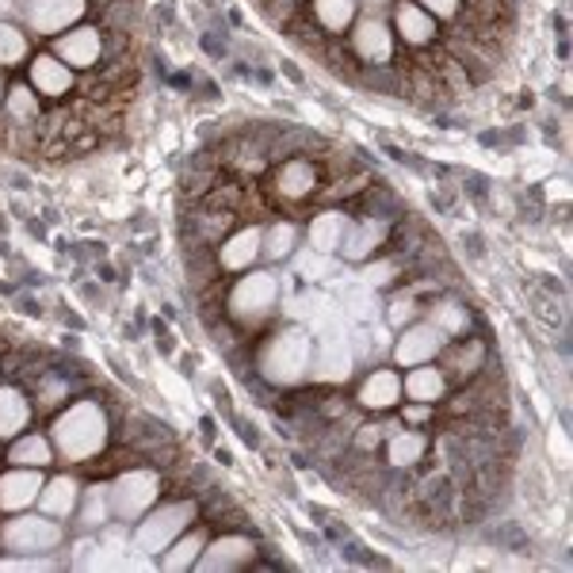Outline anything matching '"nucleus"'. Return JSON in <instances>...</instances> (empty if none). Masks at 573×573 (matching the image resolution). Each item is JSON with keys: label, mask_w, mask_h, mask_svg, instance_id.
<instances>
[{"label": "nucleus", "mask_w": 573, "mask_h": 573, "mask_svg": "<svg viewBox=\"0 0 573 573\" xmlns=\"http://www.w3.org/2000/svg\"><path fill=\"white\" fill-rule=\"evenodd\" d=\"M420 9H425L428 16L451 20V16H459V0H420Z\"/></svg>", "instance_id": "58836bf2"}, {"label": "nucleus", "mask_w": 573, "mask_h": 573, "mask_svg": "<svg viewBox=\"0 0 573 573\" xmlns=\"http://www.w3.org/2000/svg\"><path fill=\"white\" fill-rule=\"evenodd\" d=\"M425 321L432 329H440L448 341H459V337L471 333V314H466V306H459L455 298H440V303H432Z\"/></svg>", "instance_id": "a878e982"}, {"label": "nucleus", "mask_w": 573, "mask_h": 573, "mask_svg": "<svg viewBox=\"0 0 573 573\" xmlns=\"http://www.w3.org/2000/svg\"><path fill=\"white\" fill-rule=\"evenodd\" d=\"M486 359H489V349L478 337H459L451 349L443 344V375H448V382H455V387H466V382L478 379Z\"/></svg>", "instance_id": "6e6552de"}, {"label": "nucleus", "mask_w": 573, "mask_h": 573, "mask_svg": "<svg viewBox=\"0 0 573 573\" xmlns=\"http://www.w3.org/2000/svg\"><path fill=\"white\" fill-rule=\"evenodd\" d=\"M65 398H70V382L62 379V371H42L35 379V402L42 410H58V405H65Z\"/></svg>", "instance_id": "2f4dec72"}, {"label": "nucleus", "mask_w": 573, "mask_h": 573, "mask_svg": "<svg viewBox=\"0 0 573 573\" xmlns=\"http://www.w3.org/2000/svg\"><path fill=\"white\" fill-rule=\"evenodd\" d=\"M4 115L20 126L39 123V100H35L32 85H12L9 93H4Z\"/></svg>", "instance_id": "c85d7f7f"}, {"label": "nucleus", "mask_w": 573, "mask_h": 573, "mask_svg": "<svg viewBox=\"0 0 573 573\" xmlns=\"http://www.w3.org/2000/svg\"><path fill=\"white\" fill-rule=\"evenodd\" d=\"M417 314H420V306H417V295L413 291H398L394 298L387 303V321L390 326H410V321H417Z\"/></svg>", "instance_id": "f704fd0d"}, {"label": "nucleus", "mask_w": 573, "mask_h": 573, "mask_svg": "<svg viewBox=\"0 0 573 573\" xmlns=\"http://www.w3.org/2000/svg\"><path fill=\"white\" fill-rule=\"evenodd\" d=\"M27 54L24 32H16L12 24H0V65H20Z\"/></svg>", "instance_id": "72a5a7b5"}, {"label": "nucleus", "mask_w": 573, "mask_h": 573, "mask_svg": "<svg viewBox=\"0 0 573 573\" xmlns=\"http://www.w3.org/2000/svg\"><path fill=\"white\" fill-rule=\"evenodd\" d=\"M32 85H35V93L62 100V96L73 93V70L58 54H39L32 62Z\"/></svg>", "instance_id": "f3484780"}, {"label": "nucleus", "mask_w": 573, "mask_h": 573, "mask_svg": "<svg viewBox=\"0 0 573 573\" xmlns=\"http://www.w3.org/2000/svg\"><path fill=\"white\" fill-rule=\"evenodd\" d=\"M428 417H432V405H428V402H413L410 410L402 413L405 425H425Z\"/></svg>", "instance_id": "ea45409f"}, {"label": "nucleus", "mask_w": 573, "mask_h": 573, "mask_svg": "<svg viewBox=\"0 0 573 573\" xmlns=\"http://www.w3.org/2000/svg\"><path fill=\"white\" fill-rule=\"evenodd\" d=\"M260 245H264L260 225H245V230H237V233L225 237L222 253H218V264H222L225 271H245L248 264L260 256Z\"/></svg>", "instance_id": "6ab92c4d"}, {"label": "nucleus", "mask_w": 573, "mask_h": 573, "mask_svg": "<svg viewBox=\"0 0 573 573\" xmlns=\"http://www.w3.org/2000/svg\"><path fill=\"white\" fill-rule=\"evenodd\" d=\"M42 471L39 466H16V471L0 474V512H24L39 501L42 493Z\"/></svg>", "instance_id": "f8f14e48"}, {"label": "nucleus", "mask_w": 573, "mask_h": 573, "mask_svg": "<svg viewBox=\"0 0 573 573\" xmlns=\"http://www.w3.org/2000/svg\"><path fill=\"white\" fill-rule=\"evenodd\" d=\"M318 184H321L318 164L306 161V157H295V161H286L283 169L276 172L271 192H276L283 203H306L310 195H318Z\"/></svg>", "instance_id": "9d476101"}, {"label": "nucleus", "mask_w": 573, "mask_h": 573, "mask_svg": "<svg viewBox=\"0 0 573 573\" xmlns=\"http://www.w3.org/2000/svg\"><path fill=\"white\" fill-rule=\"evenodd\" d=\"M295 245H298V225L295 222H276L268 233H264L260 253L268 256V260H286V256H295Z\"/></svg>", "instance_id": "7c9ffc66"}, {"label": "nucleus", "mask_w": 573, "mask_h": 573, "mask_svg": "<svg viewBox=\"0 0 573 573\" xmlns=\"http://www.w3.org/2000/svg\"><path fill=\"white\" fill-rule=\"evenodd\" d=\"M4 93H9V88H4V81H0V100H4Z\"/></svg>", "instance_id": "a19ab883"}, {"label": "nucleus", "mask_w": 573, "mask_h": 573, "mask_svg": "<svg viewBox=\"0 0 573 573\" xmlns=\"http://www.w3.org/2000/svg\"><path fill=\"white\" fill-rule=\"evenodd\" d=\"M352 54L367 65H390L394 58V32L379 16H364L352 32Z\"/></svg>", "instance_id": "1a4fd4ad"}, {"label": "nucleus", "mask_w": 573, "mask_h": 573, "mask_svg": "<svg viewBox=\"0 0 573 573\" xmlns=\"http://www.w3.org/2000/svg\"><path fill=\"white\" fill-rule=\"evenodd\" d=\"M344 230H349V215H344V210H321L310 222V248L314 253L333 256L337 248H341Z\"/></svg>", "instance_id": "393cba45"}, {"label": "nucleus", "mask_w": 573, "mask_h": 573, "mask_svg": "<svg viewBox=\"0 0 573 573\" xmlns=\"http://www.w3.org/2000/svg\"><path fill=\"white\" fill-rule=\"evenodd\" d=\"M375 4H379V0H375Z\"/></svg>", "instance_id": "79ce46f5"}, {"label": "nucleus", "mask_w": 573, "mask_h": 573, "mask_svg": "<svg viewBox=\"0 0 573 573\" xmlns=\"http://www.w3.org/2000/svg\"><path fill=\"white\" fill-rule=\"evenodd\" d=\"M279 303V279L271 271H253V276L237 279L225 298V314H230L233 326L241 329H256L276 314Z\"/></svg>", "instance_id": "20e7f679"}, {"label": "nucleus", "mask_w": 573, "mask_h": 573, "mask_svg": "<svg viewBox=\"0 0 573 573\" xmlns=\"http://www.w3.org/2000/svg\"><path fill=\"white\" fill-rule=\"evenodd\" d=\"M394 24H398V35H402L410 47H428V42L436 39V24L432 16H428L420 4H413V0H402L394 9Z\"/></svg>", "instance_id": "5701e85b"}, {"label": "nucleus", "mask_w": 573, "mask_h": 573, "mask_svg": "<svg viewBox=\"0 0 573 573\" xmlns=\"http://www.w3.org/2000/svg\"><path fill=\"white\" fill-rule=\"evenodd\" d=\"M356 16V0H314V20L326 27L329 35H341Z\"/></svg>", "instance_id": "c756f323"}, {"label": "nucleus", "mask_w": 573, "mask_h": 573, "mask_svg": "<svg viewBox=\"0 0 573 573\" xmlns=\"http://www.w3.org/2000/svg\"><path fill=\"white\" fill-rule=\"evenodd\" d=\"M77 520L85 532H100L111 516V493H108V481H93L88 489H81V501H77Z\"/></svg>", "instance_id": "b1692460"}, {"label": "nucleus", "mask_w": 573, "mask_h": 573, "mask_svg": "<svg viewBox=\"0 0 573 573\" xmlns=\"http://www.w3.org/2000/svg\"><path fill=\"white\" fill-rule=\"evenodd\" d=\"M32 420V402L16 382H0V440H16Z\"/></svg>", "instance_id": "a211bd4d"}, {"label": "nucleus", "mask_w": 573, "mask_h": 573, "mask_svg": "<svg viewBox=\"0 0 573 573\" xmlns=\"http://www.w3.org/2000/svg\"><path fill=\"white\" fill-rule=\"evenodd\" d=\"M54 451L65 459V463H93L96 455L108 443V413H103L100 402L85 398V402H73L62 417L54 420Z\"/></svg>", "instance_id": "f257e3e1"}, {"label": "nucleus", "mask_w": 573, "mask_h": 573, "mask_svg": "<svg viewBox=\"0 0 573 573\" xmlns=\"http://www.w3.org/2000/svg\"><path fill=\"white\" fill-rule=\"evenodd\" d=\"M387 237H390V225L382 222V218L349 222V230H344V237H341V256L344 260H352V264H364V260H371L382 245H387Z\"/></svg>", "instance_id": "4468645a"}, {"label": "nucleus", "mask_w": 573, "mask_h": 573, "mask_svg": "<svg viewBox=\"0 0 573 573\" xmlns=\"http://www.w3.org/2000/svg\"><path fill=\"white\" fill-rule=\"evenodd\" d=\"M9 463L16 466H50L54 463V448H50L47 436H16V443H12L9 451Z\"/></svg>", "instance_id": "cd10ccee"}, {"label": "nucleus", "mask_w": 573, "mask_h": 573, "mask_svg": "<svg viewBox=\"0 0 573 573\" xmlns=\"http://www.w3.org/2000/svg\"><path fill=\"white\" fill-rule=\"evenodd\" d=\"M443 344H448V337H443L440 329H432L428 321H410L394 344V364L398 367L432 364V359L443 352Z\"/></svg>", "instance_id": "0eeeda50"}, {"label": "nucleus", "mask_w": 573, "mask_h": 573, "mask_svg": "<svg viewBox=\"0 0 573 573\" xmlns=\"http://www.w3.org/2000/svg\"><path fill=\"white\" fill-rule=\"evenodd\" d=\"M448 375H443V367H428V364H420V367H413L410 371V379H402V394L410 398V402H428V405H436V402H443L448 398Z\"/></svg>", "instance_id": "412c9836"}, {"label": "nucleus", "mask_w": 573, "mask_h": 573, "mask_svg": "<svg viewBox=\"0 0 573 573\" xmlns=\"http://www.w3.org/2000/svg\"><path fill=\"white\" fill-rule=\"evenodd\" d=\"M268 12H271V20H276L279 27H286L291 20L303 16V0H276V4H271Z\"/></svg>", "instance_id": "4c0bfd02"}, {"label": "nucleus", "mask_w": 573, "mask_h": 573, "mask_svg": "<svg viewBox=\"0 0 573 573\" xmlns=\"http://www.w3.org/2000/svg\"><path fill=\"white\" fill-rule=\"evenodd\" d=\"M402 428V420H371V425H359V428H352V448L356 451H375L379 443H387V436L390 432H398Z\"/></svg>", "instance_id": "473e14b6"}, {"label": "nucleus", "mask_w": 573, "mask_h": 573, "mask_svg": "<svg viewBox=\"0 0 573 573\" xmlns=\"http://www.w3.org/2000/svg\"><path fill=\"white\" fill-rule=\"evenodd\" d=\"M199 516V501H172V504H161V509H149L146 516L138 520L134 527V539H131V550L142 558H161L187 527L195 524Z\"/></svg>", "instance_id": "f03ea898"}, {"label": "nucleus", "mask_w": 573, "mask_h": 573, "mask_svg": "<svg viewBox=\"0 0 573 573\" xmlns=\"http://www.w3.org/2000/svg\"><path fill=\"white\" fill-rule=\"evenodd\" d=\"M111 493V516L119 524H131V520H142L161 497V474L157 471H123L119 478L108 481Z\"/></svg>", "instance_id": "39448f33"}, {"label": "nucleus", "mask_w": 573, "mask_h": 573, "mask_svg": "<svg viewBox=\"0 0 573 573\" xmlns=\"http://www.w3.org/2000/svg\"><path fill=\"white\" fill-rule=\"evenodd\" d=\"M77 501H81V486H77V478H70V474H58V478L42 481L39 504L47 516H54V520L73 516V512H77Z\"/></svg>", "instance_id": "4be33fe9"}, {"label": "nucleus", "mask_w": 573, "mask_h": 573, "mask_svg": "<svg viewBox=\"0 0 573 573\" xmlns=\"http://www.w3.org/2000/svg\"><path fill=\"white\" fill-rule=\"evenodd\" d=\"M428 451V432H420V428H398V432L387 436V463L394 466V471H410V466H417L420 459H425Z\"/></svg>", "instance_id": "aec40b11"}, {"label": "nucleus", "mask_w": 573, "mask_h": 573, "mask_svg": "<svg viewBox=\"0 0 573 573\" xmlns=\"http://www.w3.org/2000/svg\"><path fill=\"white\" fill-rule=\"evenodd\" d=\"M65 542V532L54 516H12L0 524V547L12 554H54Z\"/></svg>", "instance_id": "423d86ee"}, {"label": "nucleus", "mask_w": 573, "mask_h": 573, "mask_svg": "<svg viewBox=\"0 0 573 573\" xmlns=\"http://www.w3.org/2000/svg\"><path fill=\"white\" fill-rule=\"evenodd\" d=\"M256 554V542L245 539V535H218L215 542H207L199 554V562H195V570H245L248 562H253Z\"/></svg>", "instance_id": "9b49d317"}, {"label": "nucleus", "mask_w": 573, "mask_h": 573, "mask_svg": "<svg viewBox=\"0 0 573 573\" xmlns=\"http://www.w3.org/2000/svg\"><path fill=\"white\" fill-rule=\"evenodd\" d=\"M54 54L62 58L70 70H93L103 58V32H96V27H77V32H70L65 39H58Z\"/></svg>", "instance_id": "2eb2a0df"}, {"label": "nucleus", "mask_w": 573, "mask_h": 573, "mask_svg": "<svg viewBox=\"0 0 573 573\" xmlns=\"http://www.w3.org/2000/svg\"><path fill=\"white\" fill-rule=\"evenodd\" d=\"M295 264H298V276L303 279H326L329 276V256L326 253H314V248H306V253H295Z\"/></svg>", "instance_id": "c9c22d12"}, {"label": "nucleus", "mask_w": 573, "mask_h": 573, "mask_svg": "<svg viewBox=\"0 0 573 573\" xmlns=\"http://www.w3.org/2000/svg\"><path fill=\"white\" fill-rule=\"evenodd\" d=\"M88 0H27V24L39 35H54L85 16Z\"/></svg>", "instance_id": "ddd939ff"}, {"label": "nucleus", "mask_w": 573, "mask_h": 573, "mask_svg": "<svg viewBox=\"0 0 573 573\" xmlns=\"http://www.w3.org/2000/svg\"><path fill=\"white\" fill-rule=\"evenodd\" d=\"M203 547H207V532H184V535H180V539L172 542V547L161 554V565H164V570H172V573L195 570V562H199Z\"/></svg>", "instance_id": "bb28decb"}, {"label": "nucleus", "mask_w": 573, "mask_h": 573, "mask_svg": "<svg viewBox=\"0 0 573 573\" xmlns=\"http://www.w3.org/2000/svg\"><path fill=\"white\" fill-rule=\"evenodd\" d=\"M314 364V341L306 329H283L279 337H271L260 352V375L279 387H295L310 375Z\"/></svg>", "instance_id": "7ed1b4c3"}, {"label": "nucleus", "mask_w": 573, "mask_h": 573, "mask_svg": "<svg viewBox=\"0 0 573 573\" xmlns=\"http://www.w3.org/2000/svg\"><path fill=\"white\" fill-rule=\"evenodd\" d=\"M356 402L364 405V410H371V413L394 410V405L402 402V375L390 371V367H379V371H371L364 382H359Z\"/></svg>", "instance_id": "dca6fc26"}, {"label": "nucleus", "mask_w": 573, "mask_h": 573, "mask_svg": "<svg viewBox=\"0 0 573 573\" xmlns=\"http://www.w3.org/2000/svg\"><path fill=\"white\" fill-rule=\"evenodd\" d=\"M398 276H402V260H379V264H367V271H364V286H390Z\"/></svg>", "instance_id": "e433bc0d"}]
</instances>
